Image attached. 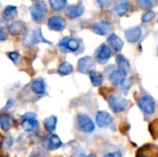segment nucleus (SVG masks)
Wrapping results in <instances>:
<instances>
[{
  "instance_id": "obj_9",
  "label": "nucleus",
  "mask_w": 158,
  "mask_h": 157,
  "mask_svg": "<svg viewBox=\"0 0 158 157\" xmlns=\"http://www.w3.org/2000/svg\"><path fill=\"white\" fill-rule=\"evenodd\" d=\"M61 145H62L61 139L57 135H56V134H51L50 136L46 137L43 141V146H44V148L45 150H48V151L56 150Z\"/></svg>"
},
{
  "instance_id": "obj_20",
  "label": "nucleus",
  "mask_w": 158,
  "mask_h": 157,
  "mask_svg": "<svg viewBox=\"0 0 158 157\" xmlns=\"http://www.w3.org/2000/svg\"><path fill=\"white\" fill-rule=\"evenodd\" d=\"M31 90L36 94H44L46 92V85L44 79L39 78L34 80L31 83Z\"/></svg>"
},
{
  "instance_id": "obj_3",
  "label": "nucleus",
  "mask_w": 158,
  "mask_h": 157,
  "mask_svg": "<svg viewBox=\"0 0 158 157\" xmlns=\"http://www.w3.org/2000/svg\"><path fill=\"white\" fill-rule=\"evenodd\" d=\"M47 13V6L44 1L39 0L31 7V15L33 20L41 21L44 19Z\"/></svg>"
},
{
  "instance_id": "obj_31",
  "label": "nucleus",
  "mask_w": 158,
  "mask_h": 157,
  "mask_svg": "<svg viewBox=\"0 0 158 157\" xmlns=\"http://www.w3.org/2000/svg\"><path fill=\"white\" fill-rule=\"evenodd\" d=\"M96 3L99 5L100 7L106 9L110 6L111 5V0H96Z\"/></svg>"
},
{
  "instance_id": "obj_13",
  "label": "nucleus",
  "mask_w": 158,
  "mask_h": 157,
  "mask_svg": "<svg viewBox=\"0 0 158 157\" xmlns=\"http://www.w3.org/2000/svg\"><path fill=\"white\" fill-rule=\"evenodd\" d=\"M142 36V29L138 26L131 27L125 31V37L130 43H136Z\"/></svg>"
},
{
  "instance_id": "obj_21",
  "label": "nucleus",
  "mask_w": 158,
  "mask_h": 157,
  "mask_svg": "<svg viewBox=\"0 0 158 157\" xmlns=\"http://www.w3.org/2000/svg\"><path fill=\"white\" fill-rule=\"evenodd\" d=\"M18 14V8L15 6H6V8L4 9L3 12V19L6 21L8 20H12L16 18Z\"/></svg>"
},
{
  "instance_id": "obj_14",
  "label": "nucleus",
  "mask_w": 158,
  "mask_h": 157,
  "mask_svg": "<svg viewBox=\"0 0 158 157\" xmlns=\"http://www.w3.org/2000/svg\"><path fill=\"white\" fill-rule=\"evenodd\" d=\"M111 28H112V25L110 22L106 20H102L94 25L93 31L98 35H106L110 32Z\"/></svg>"
},
{
  "instance_id": "obj_34",
  "label": "nucleus",
  "mask_w": 158,
  "mask_h": 157,
  "mask_svg": "<svg viewBox=\"0 0 158 157\" xmlns=\"http://www.w3.org/2000/svg\"><path fill=\"white\" fill-rule=\"evenodd\" d=\"M140 157H148V156H143H143H140Z\"/></svg>"
},
{
  "instance_id": "obj_10",
  "label": "nucleus",
  "mask_w": 158,
  "mask_h": 157,
  "mask_svg": "<svg viewBox=\"0 0 158 157\" xmlns=\"http://www.w3.org/2000/svg\"><path fill=\"white\" fill-rule=\"evenodd\" d=\"M95 58L99 63H106L112 56L111 49L106 44L100 45L95 51Z\"/></svg>"
},
{
  "instance_id": "obj_6",
  "label": "nucleus",
  "mask_w": 158,
  "mask_h": 157,
  "mask_svg": "<svg viewBox=\"0 0 158 157\" xmlns=\"http://www.w3.org/2000/svg\"><path fill=\"white\" fill-rule=\"evenodd\" d=\"M77 126L78 129L84 133H90L94 130V123L93 119L85 114H81L77 118Z\"/></svg>"
},
{
  "instance_id": "obj_2",
  "label": "nucleus",
  "mask_w": 158,
  "mask_h": 157,
  "mask_svg": "<svg viewBox=\"0 0 158 157\" xmlns=\"http://www.w3.org/2000/svg\"><path fill=\"white\" fill-rule=\"evenodd\" d=\"M108 105L113 112L119 113L127 108L128 101L119 93H113L108 98Z\"/></svg>"
},
{
  "instance_id": "obj_24",
  "label": "nucleus",
  "mask_w": 158,
  "mask_h": 157,
  "mask_svg": "<svg viewBox=\"0 0 158 157\" xmlns=\"http://www.w3.org/2000/svg\"><path fill=\"white\" fill-rule=\"evenodd\" d=\"M89 75H90L91 82H92V84H93L94 86L98 87V86H100V85L103 83V81H104V77H103L102 73L94 70V71L91 72Z\"/></svg>"
},
{
  "instance_id": "obj_28",
  "label": "nucleus",
  "mask_w": 158,
  "mask_h": 157,
  "mask_svg": "<svg viewBox=\"0 0 158 157\" xmlns=\"http://www.w3.org/2000/svg\"><path fill=\"white\" fill-rule=\"evenodd\" d=\"M156 0H136L137 5L143 9H149L154 6Z\"/></svg>"
},
{
  "instance_id": "obj_33",
  "label": "nucleus",
  "mask_w": 158,
  "mask_h": 157,
  "mask_svg": "<svg viewBox=\"0 0 158 157\" xmlns=\"http://www.w3.org/2000/svg\"><path fill=\"white\" fill-rule=\"evenodd\" d=\"M6 39H7V34H6V32L3 29H1V31H0V41L3 42Z\"/></svg>"
},
{
  "instance_id": "obj_18",
  "label": "nucleus",
  "mask_w": 158,
  "mask_h": 157,
  "mask_svg": "<svg viewBox=\"0 0 158 157\" xmlns=\"http://www.w3.org/2000/svg\"><path fill=\"white\" fill-rule=\"evenodd\" d=\"M26 25L23 21L16 20L8 26V32L12 35H19L25 32Z\"/></svg>"
},
{
  "instance_id": "obj_29",
  "label": "nucleus",
  "mask_w": 158,
  "mask_h": 157,
  "mask_svg": "<svg viewBox=\"0 0 158 157\" xmlns=\"http://www.w3.org/2000/svg\"><path fill=\"white\" fill-rule=\"evenodd\" d=\"M155 17H156V12H155V11H153V10H147V11L143 15L142 21H143V23L150 22L152 19H154Z\"/></svg>"
},
{
  "instance_id": "obj_4",
  "label": "nucleus",
  "mask_w": 158,
  "mask_h": 157,
  "mask_svg": "<svg viewBox=\"0 0 158 157\" xmlns=\"http://www.w3.org/2000/svg\"><path fill=\"white\" fill-rule=\"evenodd\" d=\"M58 48L63 53L76 52L80 48V42L72 37H65L58 43Z\"/></svg>"
},
{
  "instance_id": "obj_12",
  "label": "nucleus",
  "mask_w": 158,
  "mask_h": 157,
  "mask_svg": "<svg viewBox=\"0 0 158 157\" xmlns=\"http://www.w3.org/2000/svg\"><path fill=\"white\" fill-rule=\"evenodd\" d=\"M48 27L53 31H61L66 27V21L62 17L53 16L48 19Z\"/></svg>"
},
{
  "instance_id": "obj_19",
  "label": "nucleus",
  "mask_w": 158,
  "mask_h": 157,
  "mask_svg": "<svg viewBox=\"0 0 158 157\" xmlns=\"http://www.w3.org/2000/svg\"><path fill=\"white\" fill-rule=\"evenodd\" d=\"M107 43H108L110 48H112L113 50H115L117 52L120 51L123 47V44H124L123 41L115 33H112L108 36Z\"/></svg>"
},
{
  "instance_id": "obj_36",
  "label": "nucleus",
  "mask_w": 158,
  "mask_h": 157,
  "mask_svg": "<svg viewBox=\"0 0 158 157\" xmlns=\"http://www.w3.org/2000/svg\"><path fill=\"white\" fill-rule=\"evenodd\" d=\"M33 1H34V0H33Z\"/></svg>"
},
{
  "instance_id": "obj_16",
  "label": "nucleus",
  "mask_w": 158,
  "mask_h": 157,
  "mask_svg": "<svg viewBox=\"0 0 158 157\" xmlns=\"http://www.w3.org/2000/svg\"><path fill=\"white\" fill-rule=\"evenodd\" d=\"M65 14L69 19H75L79 18L83 14V7L81 5L75 4V5H69L65 9Z\"/></svg>"
},
{
  "instance_id": "obj_17",
  "label": "nucleus",
  "mask_w": 158,
  "mask_h": 157,
  "mask_svg": "<svg viewBox=\"0 0 158 157\" xmlns=\"http://www.w3.org/2000/svg\"><path fill=\"white\" fill-rule=\"evenodd\" d=\"M114 9L116 14L119 17L126 15L130 10L129 0H117L114 6Z\"/></svg>"
},
{
  "instance_id": "obj_27",
  "label": "nucleus",
  "mask_w": 158,
  "mask_h": 157,
  "mask_svg": "<svg viewBox=\"0 0 158 157\" xmlns=\"http://www.w3.org/2000/svg\"><path fill=\"white\" fill-rule=\"evenodd\" d=\"M49 4L54 11H60L66 6L67 0H49Z\"/></svg>"
},
{
  "instance_id": "obj_23",
  "label": "nucleus",
  "mask_w": 158,
  "mask_h": 157,
  "mask_svg": "<svg viewBox=\"0 0 158 157\" xmlns=\"http://www.w3.org/2000/svg\"><path fill=\"white\" fill-rule=\"evenodd\" d=\"M56 124H57V118L56 116H50V117L46 118L44 121L45 130L50 133H52L56 130Z\"/></svg>"
},
{
  "instance_id": "obj_8",
  "label": "nucleus",
  "mask_w": 158,
  "mask_h": 157,
  "mask_svg": "<svg viewBox=\"0 0 158 157\" xmlns=\"http://www.w3.org/2000/svg\"><path fill=\"white\" fill-rule=\"evenodd\" d=\"M21 127L25 131L32 132L38 128V121L35 118V115L31 113H27L21 121Z\"/></svg>"
},
{
  "instance_id": "obj_25",
  "label": "nucleus",
  "mask_w": 158,
  "mask_h": 157,
  "mask_svg": "<svg viewBox=\"0 0 158 157\" xmlns=\"http://www.w3.org/2000/svg\"><path fill=\"white\" fill-rule=\"evenodd\" d=\"M0 126H1L2 130H4V131L9 130L12 126L11 118L6 114H2L1 118H0Z\"/></svg>"
},
{
  "instance_id": "obj_5",
  "label": "nucleus",
  "mask_w": 158,
  "mask_h": 157,
  "mask_svg": "<svg viewBox=\"0 0 158 157\" xmlns=\"http://www.w3.org/2000/svg\"><path fill=\"white\" fill-rule=\"evenodd\" d=\"M138 106L143 113L153 115L156 111V101L152 96L144 95L138 100Z\"/></svg>"
},
{
  "instance_id": "obj_11",
  "label": "nucleus",
  "mask_w": 158,
  "mask_h": 157,
  "mask_svg": "<svg viewBox=\"0 0 158 157\" xmlns=\"http://www.w3.org/2000/svg\"><path fill=\"white\" fill-rule=\"evenodd\" d=\"M113 122V117L106 111H99L96 114V124L100 128H106Z\"/></svg>"
},
{
  "instance_id": "obj_30",
  "label": "nucleus",
  "mask_w": 158,
  "mask_h": 157,
  "mask_svg": "<svg viewBox=\"0 0 158 157\" xmlns=\"http://www.w3.org/2000/svg\"><path fill=\"white\" fill-rule=\"evenodd\" d=\"M8 57L10 58V60L13 63H15L16 65H18L19 60L20 58V55H19V52H10V53H8Z\"/></svg>"
},
{
  "instance_id": "obj_7",
  "label": "nucleus",
  "mask_w": 158,
  "mask_h": 157,
  "mask_svg": "<svg viewBox=\"0 0 158 157\" xmlns=\"http://www.w3.org/2000/svg\"><path fill=\"white\" fill-rule=\"evenodd\" d=\"M95 61L91 56H83L78 61V71L83 74H90L94 70Z\"/></svg>"
},
{
  "instance_id": "obj_22",
  "label": "nucleus",
  "mask_w": 158,
  "mask_h": 157,
  "mask_svg": "<svg viewBox=\"0 0 158 157\" xmlns=\"http://www.w3.org/2000/svg\"><path fill=\"white\" fill-rule=\"evenodd\" d=\"M117 64L118 67V69H120L121 71L125 72L126 74L130 71L131 69V65L130 62L128 61V59L123 56L122 55H118L117 56Z\"/></svg>"
},
{
  "instance_id": "obj_15",
  "label": "nucleus",
  "mask_w": 158,
  "mask_h": 157,
  "mask_svg": "<svg viewBox=\"0 0 158 157\" xmlns=\"http://www.w3.org/2000/svg\"><path fill=\"white\" fill-rule=\"evenodd\" d=\"M126 73L120 69H114L109 75V81L114 85H123L126 81Z\"/></svg>"
},
{
  "instance_id": "obj_26",
  "label": "nucleus",
  "mask_w": 158,
  "mask_h": 157,
  "mask_svg": "<svg viewBox=\"0 0 158 157\" xmlns=\"http://www.w3.org/2000/svg\"><path fill=\"white\" fill-rule=\"evenodd\" d=\"M73 71V67L69 62H63L60 64V66L57 68V73H59L62 76L69 75Z\"/></svg>"
},
{
  "instance_id": "obj_35",
  "label": "nucleus",
  "mask_w": 158,
  "mask_h": 157,
  "mask_svg": "<svg viewBox=\"0 0 158 157\" xmlns=\"http://www.w3.org/2000/svg\"><path fill=\"white\" fill-rule=\"evenodd\" d=\"M157 22H158V19H157Z\"/></svg>"
},
{
  "instance_id": "obj_1",
  "label": "nucleus",
  "mask_w": 158,
  "mask_h": 157,
  "mask_svg": "<svg viewBox=\"0 0 158 157\" xmlns=\"http://www.w3.org/2000/svg\"><path fill=\"white\" fill-rule=\"evenodd\" d=\"M23 44L27 47L30 46H33L39 43H51V42L47 41L42 33V30L40 27H36L34 29H31L30 31H28L24 37H23V41H22Z\"/></svg>"
},
{
  "instance_id": "obj_32",
  "label": "nucleus",
  "mask_w": 158,
  "mask_h": 157,
  "mask_svg": "<svg viewBox=\"0 0 158 157\" xmlns=\"http://www.w3.org/2000/svg\"><path fill=\"white\" fill-rule=\"evenodd\" d=\"M105 157H122V154L119 151H116V152H112V153H108L106 154Z\"/></svg>"
}]
</instances>
